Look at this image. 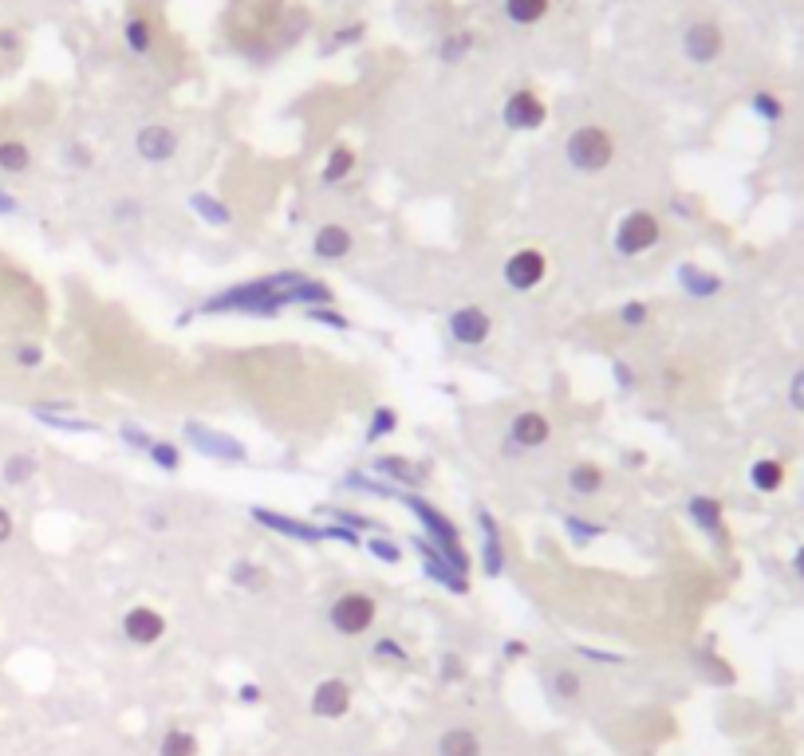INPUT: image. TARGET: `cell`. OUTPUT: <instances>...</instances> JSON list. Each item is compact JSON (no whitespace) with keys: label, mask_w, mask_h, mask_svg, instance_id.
I'll return each mask as SVG.
<instances>
[{"label":"cell","mask_w":804,"mask_h":756,"mask_svg":"<svg viewBox=\"0 0 804 756\" xmlns=\"http://www.w3.org/2000/svg\"><path fill=\"white\" fill-rule=\"evenodd\" d=\"M332 288L304 276V272H272L253 284H237L225 288L221 296H209L201 304V312H249V315H280L288 304H304V308H332Z\"/></svg>","instance_id":"cell-1"},{"label":"cell","mask_w":804,"mask_h":756,"mask_svg":"<svg viewBox=\"0 0 804 756\" xmlns=\"http://www.w3.org/2000/svg\"><path fill=\"white\" fill-rule=\"evenodd\" d=\"M399 501L426 524V536L434 540V548L446 556V564L454 567L458 575H469V556L466 548H462V536H458V528H454V520H446L434 504H426L422 497H410V493H399Z\"/></svg>","instance_id":"cell-2"},{"label":"cell","mask_w":804,"mask_h":756,"mask_svg":"<svg viewBox=\"0 0 804 756\" xmlns=\"http://www.w3.org/2000/svg\"><path fill=\"white\" fill-rule=\"evenodd\" d=\"M564 158H568V166L580 170V174H600V170L611 166V158H615V138H611L607 126H600V123L576 126V130L568 134V142H564Z\"/></svg>","instance_id":"cell-3"},{"label":"cell","mask_w":804,"mask_h":756,"mask_svg":"<svg viewBox=\"0 0 804 756\" xmlns=\"http://www.w3.org/2000/svg\"><path fill=\"white\" fill-rule=\"evenodd\" d=\"M659 237H663L659 217L651 209H631L615 229V252L619 256H643L659 245Z\"/></svg>","instance_id":"cell-4"},{"label":"cell","mask_w":804,"mask_h":756,"mask_svg":"<svg viewBox=\"0 0 804 756\" xmlns=\"http://www.w3.org/2000/svg\"><path fill=\"white\" fill-rule=\"evenodd\" d=\"M682 56L698 67H710L726 56V32L714 20H690L682 28Z\"/></svg>","instance_id":"cell-5"},{"label":"cell","mask_w":804,"mask_h":756,"mask_svg":"<svg viewBox=\"0 0 804 756\" xmlns=\"http://www.w3.org/2000/svg\"><path fill=\"white\" fill-rule=\"evenodd\" d=\"M375 615H379V607H375L371 595H363V591H347V595H339V599L332 603L328 623H332V630H339V634L355 638V634H367V630H371Z\"/></svg>","instance_id":"cell-6"},{"label":"cell","mask_w":804,"mask_h":756,"mask_svg":"<svg viewBox=\"0 0 804 756\" xmlns=\"http://www.w3.org/2000/svg\"><path fill=\"white\" fill-rule=\"evenodd\" d=\"M501 119H505L509 130H540L544 119H548V107H544V99L536 95L533 87H517V91L505 99Z\"/></svg>","instance_id":"cell-7"},{"label":"cell","mask_w":804,"mask_h":756,"mask_svg":"<svg viewBox=\"0 0 804 756\" xmlns=\"http://www.w3.org/2000/svg\"><path fill=\"white\" fill-rule=\"evenodd\" d=\"M178 130L166 123H146L138 134H134V150L142 162H170L178 154Z\"/></svg>","instance_id":"cell-8"},{"label":"cell","mask_w":804,"mask_h":756,"mask_svg":"<svg viewBox=\"0 0 804 756\" xmlns=\"http://www.w3.org/2000/svg\"><path fill=\"white\" fill-rule=\"evenodd\" d=\"M312 717L320 721H339L351 713V686L343 678H324L316 690H312V701H308Z\"/></svg>","instance_id":"cell-9"},{"label":"cell","mask_w":804,"mask_h":756,"mask_svg":"<svg viewBox=\"0 0 804 756\" xmlns=\"http://www.w3.org/2000/svg\"><path fill=\"white\" fill-rule=\"evenodd\" d=\"M544 272H548V264H544V256H540L536 249L513 252V256L505 260V268H501V276H505V284H509L513 292H529V288H536V284L544 280Z\"/></svg>","instance_id":"cell-10"},{"label":"cell","mask_w":804,"mask_h":756,"mask_svg":"<svg viewBox=\"0 0 804 756\" xmlns=\"http://www.w3.org/2000/svg\"><path fill=\"white\" fill-rule=\"evenodd\" d=\"M489 331H493V319L477 304H466V308H458V312L450 315V335L462 347H481L489 339Z\"/></svg>","instance_id":"cell-11"},{"label":"cell","mask_w":804,"mask_h":756,"mask_svg":"<svg viewBox=\"0 0 804 756\" xmlns=\"http://www.w3.org/2000/svg\"><path fill=\"white\" fill-rule=\"evenodd\" d=\"M186 434L194 441V449L213 457V461H245L249 449L241 441H233L229 434H217V430H201V426H186Z\"/></svg>","instance_id":"cell-12"},{"label":"cell","mask_w":804,"mask_h":756,"mask_svg":"<svg viewBox=\"0 0 804 756\" xmlns=\"http://www.w3.org/2000/svg\"><path fill=\"white\" fill-rule=\"evenodd\" d=\"M414 544H418V552H422V567H426V575H430L434 583H442L450 595H466L469 575H458L454 567L446 564V556H442L438 548H430V540H414Z\"/></svg>","instance_id":"cell-13"},{"label":"cell","mask_w":804,"mask_h":756,"mask_svg":"<svg viewBox=\"0 0 804 756\" xmlns=\"http://www.w3.org/2000/svg\"><path fill=\"white\" fill-rule=\"evenodd\" d=\"M123 634L134 646H150V642H158L166 634V619L158 611H150V607H131L123 615Z\"/></svg>","instance_id":"cell-14"},{"label":"cell","mask_w":804,"mask_h":756,"mask_svg":"<svg viewBox=\"0 0 804 756\" xmlns=\"http://www.w3.org/2000/svg\"><path fill=\"white\" fill-rule=\"evenodd\" d=\"M686 516L710 536V540H718V544H726V512H722V504L714 501V497H690L686 501Z\"/></svg>","instance_id":"cell-15"},{"label":"cell","mask_w":804,"mask_h":756,"mask_svg":"<svg viewBox=\"0 0 804 756\" xmlns=\"http://www.w3.org/2000/svg\"><path fill=\"white\" fill-rule=\"evenodd\" d=\"M253 520H257V524H265V528H272V532L292 536V540H304V544L328 540V532H324V528H316V524H300V520L280 516V512H268V508H253Z\"/></svg>","instance_id":"cell-16"},{"label":"cell","mask_w":804,"mask_h":756,"mask_svg":"<svg viewBox=\"0 0 804 756\" xmlns=\"http://www.w3.org/2000/svg\"><path fill=\"white\" fill-rule=\"evenodd\" d=\"M548 434H552V426H548V418H544L540 410H525V414H517L513 426H509V438H513V445H521V449H536V445H544Z\"/></svg>","instance_id":"cell-17"},{"label":"cell","mask_w":804,"mask_h":756,"mask_svg":"<svg viewBox=\"0 0 804 756\" xmlns=\"http://www.w3.org/2000/svg\"><path fill=\"white\" fill-rule=\"evenodd\" d=\"M785 477H789V469H785V461L781 457H757L753 465H749V485L757 489V493H781L785 489Z\"/></svg>","instance_id":"cell-18"},{"label":"cell","mask_w":804,"mask_h":756,"mask_svg":"<svg viewBox=\"0 0 804 756\" xmlns=\"http://www.w3.org/2000/svg\"><path fill=\"white\" fill-rule=\"evenodd\" d=\"M678 284H682V292L694 296V300H710V296L722 292V276H718V272H706V268H698V264H682V268H678Z\"/></svg>","instance_id":"cell-19"},{"label":"cell","mask_w":804,"mask_h":756,"mask_svg":"<svg viewBox=\"0 0 804 756\" xmlns=\"http://www.w3.org/2000/svg\"><path fill=\"white\" fill-rule=\"evenodd\" d=\"M371 469H375L379 477L399 481L402 489H418V485L426 481V469H418V465H414V461H406V457H375V461H371Z\"/></svg>","instance_id":"cell-20"},{"label":"cell","mask_w":804,"mask_h":756,"mask_svg":"<svg viewBox=\"0 0 804 756\" xmlns=\"http://www.w3.org/2000/svg\"><path fill=\"white\" fill-rule=\"evenodd\" d=\"M438 756H481L485 749H481V737L473 733V729H466V725H454V729H446L442 737H438Z\"/></svg>","instance_id":"cell-21"},{"label":"cell","mask_w":804,"mask_h":756,"mask_svg":"<svg viewBox=\"0 0 804 756\" xmlns=\"http://www.w3.org/2000/svg\"><path fill=\"white\" fill-rule=\"evenodd\" d=\"M477 520L485 528V544H481V560H485V575H501L505 567V552H501V540H497V520L489 516V508H477Z\"/></svg>","instance_id":"cell-22"},{"label":"cell","mask_w":804,"mask_h":756,"mask_svg":"<svg viewBox=\"0 0 804 756\" xmlns=\"http://www.w3.org/2000/svg\"><path fill=\"white\" fill-rule=\"evenodd\" d=\"M351 233L343 229V225H324L320 233H316V241H312V252L320 256V260H339V256H347L351 252Z\"/></svg>","instance_id":"cell-23"},{"label":"cell","mask_w":804,"mask_h":756,"mask_svg":"<svg viewBox=\"0 0 804 756\" xmlns=\"http://www.w3.org/2000/svg\"><path fill=\"white\" fill-rule=\"evenodd\" d=\"M123 44L131 48L134 56H150V48H154V24H150V16H142V12L127 16V24H123Z\"/></svg>","instance_id":"cell-24"},{"label":"cell","mask_w":804,"mask_h":756,"mask_svg":"<svg viewBox=\"0 0 804 756\" xmlns=\"http://www.w3.org/2000/svg\"><path fill=\"white\" fill-rule=\"evenodd\" d=\"M568 489L576 493V497H596L603 489V469L596 461H580V465H572L568 469Z\"/></svg>","instance_id":"cell-25"},{"label":"cell","mask_w":804,"mask_h":756,"mask_svg":"<svg viewBox=\"0 0 804 756\" xmlns=\"http://www.w3.org/2000/svg\"><path fill=\"white\" fill-rule=\"evenodd\" d=\"M552 0H505V16L517 24V28H529V24H540L548 16Z\"/></svg>","instance_id":"cell-26"},{"label":"cell","mask_w":804,"mask_h":756,"mask_svg":"<svg viewBox=\"0 0 804 756\" xmlns=\"http://www.w3.org/2000/svg\"><path fill=\"white\" fill-rule=\"evenodd\" d=\"M749 111L769 126H777L781 119H785V103H781V95H773V91H765V87L749 95Z\"/></svg>","instance_id":"cell-27"},{"label":"cell","mask_w":804,"mask_h":756,"mask_svg":"<svg viewBox=\"0 0 804 756\" xmlns=\"http://www.w3.org/2000/svg\"><path fill=\"white\" fill-rule=\"evenodd\" d=\"M198 737L190 729H170L162 741H158V756H198Z\"/></svg>","instance_id":"cell-28"},{"label":"cell","mask_w":804,"mask_h":756,"mask_svg":"<svg viewBox=\"0 0 804 756\" xmlns=\"http://www.w3.org/2000/svg\"><path fill=\"white\" fill-rule=\"evenodd\" d=\"M0 477H4V485H28L36 477V457L32 453H12L4 461V469H0Z\"/></svg>","instance_id":"cell-29"},{"label":"cell","mask_w":804,"mask_h":756,"mask_svg":"<svg viewBox=\"0 0 804 756\" xmlns=\"http://www.w3.org/2000/svg\"><path fill=\"white\" fill-rule=\"evenodd\" d=\"M32 166V150L24 142H0V170L4 174H24Z\"/></svg>","instance_id":"cell-30"},{"label":"cell","mask_w":804,"mask_h":756,"mask_svg":"<svg viewBox=\"0 0 804 756\" xmlns=\"http://www.w3.org/2000/svg\"><path fill=\"white\" fill-rule=\"evenodd\" d=\"M351 170H355V150H351V146H335L332 154H328V166H324V182L335 186V182H343Z\"/></svg>","instance_id":"cell-31"},{"label":"cell","mask_w":804,"mask_h":756,"mask_svg":"<svg viewBox=\"0 0 804 756\" xmlns=\"http://www.w3.org/2000/svg\"><path fill=\"white\" fill-rule=\"evenodd\" d=\"M190 209H198L201 221H209V225H229V205L217 201V197H209V193H194Z\"/></svg>","instance_id":"cell-32"},{"label":"cell","mask_w":804,"mask_h":756,"mask_svg":"<svg viewBox=\"0 0 804 756\" xmlns=\"http://www.w3.org/2000/svg\"><path fill=\"white\" fill-rule=\"evenodd\" d=\"M473 52V32H450L442 44H438V60L442 63H458Z\"/></svg>","instance_id":"cell-33"},{"label":"cell","mask_w":804,"mask_h":756,"mask_svg":"<svg viewBox=\"0 0 804 756\" xmlns=\"http://www.w3.org/2000/svg\"><path fill=\"white\" fill-rule=\"evenodd\" d=\"M44 426H56V430H71V434H95L99 426L95 422H83V418H67V414H52V410H32Z\"/></svg>","instance_id":"cell-34"},{"label":"cell","mask_w":804,"mask_h":756,"mask_svg":"<svg viewBox=\"0 0 804 756\" xmlns=\"http://www.w3.org/2000/svg\"><path fill=\"white\" fill-rule=\"evenodd\" d=\"M395 426H399V414H395L391 406H375V414H371V422H367V441H379V438H387V434H395Z\"/></svg>","instance_id":"cell-35"},{"label":"cell","mask_w":804,"mask_h":756,"mask_svg":"<svg viewBox=\"0 0 804 756\" xmlns=\"http://www.w3.org/2000/svg\"><path fill=\"white\" fill-rule=\"evenodd\" d=\"M146 457H150L158 469H166V473H174V469L182 465V453H178V445H174V441H150Z\"/></svg>","instance_id":"cell-36"},{"label":"cell","mask_w":804,"mask_h":756,"mask_svg":"<svg viewBox=\"0 0 804 756\" xmlns=\"http://www.w3.org/2000/svg\"><path fill=\"white\" fill-rule=\"evenodd\" d=\"M552 693H556L560 701H576V697H580V674H576V670H556V674H552Z\"/></svg>","instance_id":"cell-37"},{"label":"cell","mask_w":804,"mask_h":756,"mask_svg":"<svg viewBox=\"0 0 804 756\" xmlns=\"http://www.w3.org/2000/svg\"><path fill=\"white\" fill-rule=\"evenodd\" d=\"M229 575H233V583H245L249 591H265V583H268L265 571H261V567H253V564H237Z\"/></svg>","instance_id":"cell-38"},{"label":"cell","mask_w":804,"mask_h":756,"mask_svg":"<svg viewBox=\"0 0 804 756\" xmlns=\"http://www.w3.org/2000/svg\"><path fill=\"white\" fill-rule=\"evenodd\" d=\"M619 319H623V327H643V323L651 319V308H647L643 300H631V304L619 308Z\"/></svg>","instance_id":"cell-39"},{"label":"cell","mask_w":804,"mask_h":756,"mask_svg":"<svg viewBox=\"0 0 804 756\" xmlns=\"http://www.w3.org/2000/svg\"><path fill=\"white\" fill-rule=\"evenodd\" d=\"M367 552L375 556V560H383V564H399L402 560V552H399V544H391V540H367Z\"/></svg>","instance_id":"cell-40"},{"label":"cell","mask_w":804,"mask_h":756,"mask_svg":"<svg viewBox=\"0 0 804 756\" xmlns=\"http://www.w3.org/2000/svg\"><path fill=\"white\" fill-rule=\"evenodd\" d=\"M328 512H332L335 524H347L351 532H355V528H383L379 520H367V516H359V512H343V508H328Z\"/></svg>","instance_id":"cell-41"},{"label":"cell","mask_w":804,"mask_h":756,"mask_svg":"<svg viewBox=\"0 0 804 756\" xmlns=\"http://www.w3.org/2000/svg\"><path fill=\"white\" fill-rule=\"evenodd\" d=\"M308 319H312V323H324V327H335V331H351V323L339 312H332V308H308Z\"/></svg>","instance_id":"cell-42"},{"label":"cell","mask_w":804,"mask_h":756,"mask_svg":"<svg viewBox=\"0 0 804 756\" xmlns=\"http://www.w3.org/2000/svg\"><path fill=\"white\" fill-rule=\"evenodd\" d=\"M16 363H20L24 371H36V367L44 363V351H40L36 343H24V347H16Z\"/></svg>","instance_id":"cell-43"},{"label":"cell","mask_w":804,"mask_h":756,"mask_svg":"<svg viewBox=\"0 0 804 756\" xmlns=\"http://www.w3.org/2000/svg\"><path fill=\"white\" fill-rule=\"evenodd\" d=\"M375 654H379L383 662H406V650H402L395 638H379V642H375Z\"/></svg>","instance_id":"cell-44"},{"label":"cell","mask_w":804,"mask_h":756,"mask_svg":"<svg viewBox=\"0 0 804 756\" xmlns=\"http://www.w3.org/2000/svg\"><path fill=\"white\" fill-rule=\"evenodd\" d=\"M564 524L572 528V536H576V540H596V536L603 532L600 524H588V520H576V516H564Z\"/></svg>","instance_id":"cell-45"},{"label":"cell","mask_w":804,"mask_h":756,"mask_svg":"<svg viewBox=\"0 0 804 756\" xmlns=\"http://www.w3.org/2000/svg\"><path fill=\"white\" fill-rule=\"evenodd\" d=\"M789 406H793L797 414H804V367L789 378Z\"/></svg>","instance_id":"cell-46"},{"label":"cell","mask_w":804,"mask_h":756,"mask_svg":"<svg viewBox=\"0 0 804 756\" xmlns=\"http://www.w3.org/2000/svg\"><path fill=\"white\" fill-rule=\"evenodd\" d=\"M363 40V24H347L332 36V48H347V44H359Z\"/></svg>","instance_id":"cell-47"},{"label":"cell","mask_w":804,"mask_h":756,"mask_svg":"<svg viewBox=\"0 0 804 756\" xmlns=\"http://www.w3.org/2000/svg\"><path fill=\"white\" fill-rule=\"evenodd\" d=\"M119 434H123V441H127V445H134V449H150V441H154V438H146L138 426H123Z\"/></svg>","instance_id":"cell-48"},{"label":"cell","mask_w":804,"mask_h":756,"mask_svg":"<svg viewBox=\"0 0 804 756\" xmlns=\"http://www.w3.org/2000/svg\"><path fill=\"white\" fill-rule=\"evenodd\" d=\"M12 528H16V520H12V512L0 504V544H4V540H12Z\"/></svg>","instance_id":"cell-49"},{"label":"cell","mask_w":804,"mask_h":756,"mask_svg":"<svg viewBox=\"0 0 804 756\" xmlns=\"http://www.w3.org/2000/svg\"><path fill=\"white\" fill-rule=\"evenodd\" d=\"M237 701L257 705V701H261V686H253V682H249V686H241V690H237Z\"/></svg>","instance_id":"cell-50"},{"label":"cell","mask_w":804,"mask_h":756,"mask_svg":"<svg viewBox=\"0 0 804 756\" xmlns=\"http://www.w3.org/2000/svg\"><path fill=\"white\" fill-rule=\"evenodd\" d=\"M16 209H20V201H16L12 193H4V189H0V217H12Z\"/></svg>","instance_id":"cell-51"},{"label":"cell","mask_w":804,"mask_h":756,"mask_svg":"<svg viewBox=\"0 0 804 756\" xmlns=\"http://www.w3.org/2000/svg\"><path fill=\"white\" fill-rule=\"evenodd\" d=\"M615 378H619V386H635V375H631V367H623V363H615Z\"/></svg>","instance_id":"cell-52"},{"label":"cell","mask_w":804,"mask_h":756,"mask_svg":"<svg viewBox=\"0 0 804 756\" xmlns=\"http://www.w3.org/2000/svg\"><path fill=\"white\" fill-rule=\"evenodd\" d=\"M115 217H138V201H123V205H115Z\"/></svg>","instance_id":"cell-53"},{"label":"cell","mask_w":804,"mask_h":756,"mask_svg":"<svg viewBox=\"0 0 804 756\" xmlns=\"http://www.w3.org/2000/svg\"><path fill=\"white\" fill-rule=\"evenodd\" d=\"M521 654H525V642H517V638L505 642V658H521Z\"/></svg>","instance_id":"cell-54"},{"label":"cell","mask_w":804,"mask_h":756,"mask_svg":"<svg viewBox=\"0 0 804 756\" xmlns=\"http://www.w3.org/2000/svg\"><path fill=\"white\" fill-rule=\"evenodd\" d=\"M16 44H20L16 32H0V48H4V52H16Z\"/></svg>","instance_id":"cell-55"},{"label":"cell","mask_w":804,"mask_h":756,"mask_svg":"<svg viewBox=\"0 0 804 756\" xmlns=\"http://www.w3.org/2000/svg\"><path fill=\"white\" fill-rule=\"evenodd\" d=\"M454 678H458V658L450 654V658H446V682H454Z\"/></svg>","instance_id":"cell-56"},{"label":"cell","mask_w":804,"mask_h":756,"mask_svg":"<svg viewBox=\"0 0 804 756\" xmlns=\"http://www.w3.org/2000/svg\"><path fill=\"white\" fill-rule=\"evenodd\" d=\"M793 571L804 579V548H797V556H793Z\"/></svg>","instance_id":"cell-57"}]
</instances>
